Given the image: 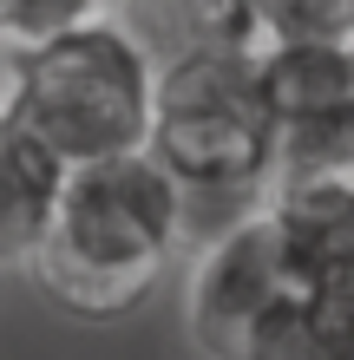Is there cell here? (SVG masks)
Listing matches in <instances>:
<instances>
[{
  "label": "cell",
  "instance_id": "1",
  "mask_svg": "<svg viewBox=\"0 0 354 360\" xmlns=\"http://www.w3.org/2000/svg\"><path fill=\"white\" fill-rule=\"evenodd\" d=\"M191 223V190L144 151L66 164L53 223L33 249V282L72 321H125L171 275Z\"/></svg>",
  "mask_w": 354,
  "mask_h": 360
},
{
  "label": "cell",
  "instance_id": "2",
  "mask_svg": "<svg viewBox=\"0 0 354 360\" xmlns=\"http://www.w3.org/2000/svg\"><path fill=\"white\" fill-rule=\"evenodd\" d=\"M158 59L125 33L118 13L0 53V105L59 164H92L138 151L151 138Z\"/></svg>",
  "mask_w": 354,
  "mask_h": 360
},
{
  "label": "cell",
  "instance_id": "3",
  "mask_svg": "<svg viewBox=\"0 0 354 360\" xmlns=\"http://www.w3.org/2000/svg\"><path fill=\"white\" fill-rule=\"evenodd\" d=\"M144 151L191 197H263L276 177V124L256 86V46L158 66Z\"/></svg>",
  "mask_w": 354,
  "mask_h": 360
},
{
  "label": "cell",
  "instance_id": "4",
  "mask_svg": "<svg viewBox=\"0 0 354 360\" xmlns=\"http://www.w3.org/2000/svg\"><path fill=\"white\" fill-rule=\"evenodd\" d=\"M256 86L276 124V177L354 164V39H256Z\"/></svg>",
  "mask_w": 354,
  "mask_h": 360
},
{
  "label": "cell",
  "instance_id": "5",
  "mask_svg": "<svg viewBox=\"0 0 354 360\" xmlns=\"http://www.w3.org/2000/svg\"><path fill=\"white\" fill-rule=\"evenodd\" d=\"M296 288L289 243L276 229V210L249 197V210L217 229L184 269V334L203 360H236L243 334Z\"/></svg>",
  "mask_w": 354,
  "mask_h": 360
},
{
  "label": "cell",
  "instance_id": "6",
  "mask_svg": "<svg viewBox=\"0 0 354 360\" xmlns=\"http://www.w3.org/2000/svg\"><path fill=\"white\" fill-rule=\"evenodd\" d=\"M263 203L276 210L296 288L354 314V164L276 177L263 190Z\"/></svg>",
  "mask_w": 354,
  "mask_h": 360
},
{
  "label": "cell",
  "instance_id": "7",
  "mask_svg": "<svg viewBox=\"0 0 354 360\" xmlns=\"http://www.w3.org/2000/svg\"><path fill=\"white\" fill-rule=\"evenodd\" d=\"M112 13L125 20V33H132L158 66L256 46V13H249V0H112Z\"/></svg>",
  "mask_w": 354,
  "mask_h": 360
},
{
  "label": "cell",
  "instance_id": "8",
  "mask_svg": "<svg viewBox=\"0 0 354 360\" xmlns=\"http://www.w3.org/2000/svg\"><path fill=\"white\" fill-rule=\"evenodd\" d=\"M59 177H66V164L0 105V269L33 262L59 203Z\"/></svg>",
  "mask_w": 354,
  "mask_h": 360
},
{
  "label": "cell",
  "instance_id": "9",
  "mask_svg": "<svg viewBox=\"0 0 354 360\" xmlns=\"http://www.w3.org/2000/svg\"><path fill=\"white\" fill-rule=\"evenodd\" d=\"M236 360H354V314L308 288H289L256 328L243 334Z\"/></svg>",
  "mask_w": 354,
  "mask_h": 360
},
{
  "label": "cell",
  "instance_id": "10",
  "mask_svg": "<svg viewBox=\"0 0 354 360\" xmlns=\"http://www.w3.org/2000/svg\"><path fill=\"white\" fill-rule=\"evenodd\" d=\"M256 39H354V0H249Z\"/></svg>",
  "mask_w": 354,
  "mask_h": 360
},
{
  "label": "cell",
  "instance_id": "11",
  "mask_svg": "<svg viewBox=\"0 0 354 360\" xmlns=\"http://www.w3.org/2000/svg\"><path fill=\"white\" fill-rule=\"evenodd\" d=\"M112 13V0H0V53L33 46V39H53L79 27V20Z\"/></svg>",
  "mask_w": 354,
  "mask_h": 360
}]
</instances>
